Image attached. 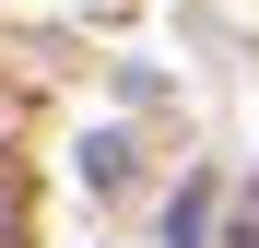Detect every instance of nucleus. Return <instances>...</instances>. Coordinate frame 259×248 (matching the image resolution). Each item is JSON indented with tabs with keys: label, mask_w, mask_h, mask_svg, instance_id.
Returning a JSON list of instances; mask_svg holds the SVG:
<instances>
[{
	"label": "nucleus",
	"mask_w": 259,
	"mask_h": 248,
	"mask_svg": "<svg viewBox=\"0 0 259 248\" xmlns=\"http://www.w3.org/2000/svg\"><path fill=\"white\" fill-rule=\"evenodd\" d=\"M0 225H12V178H0Z\"/></svg>",
	"instance_id": "nucleus-1"
}]
</instances>
